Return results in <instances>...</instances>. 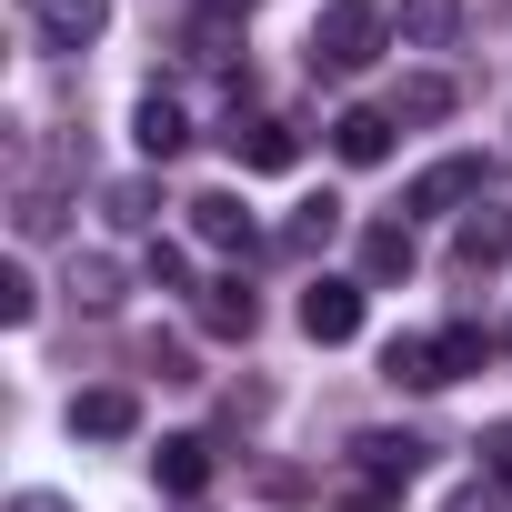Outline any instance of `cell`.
Masks as SVG:
<instances>
[{"instance_id":"277c9868","label":"cell","mask_w":512,"mask_h":512,"mask_svg":"<svg viewBox=\"0 0 512 512\" xmlns=\"http://www.w3.org/2000/svg\"><path fill=\"white\" fill-rule=\"evenodd\" d=\"M352 462H362V492H382V502H392V492L432 462V442H422V432H362V442H352Z\"/></svg>"},{"instance_id":"9a60e30c","label":"cell","mask_w":512,"mask_h":512,"mask_svg":"<svg viewBox=\"0 0 512 512\" xmlns=\"http://www.w3.org/2000/svg\"><path fill=\"white\" fill-rule=\"evenodd\" d=\"M412 262H422V251H412V221H372V231H362V282H412Z\"/></svg>"},{"instance_id":"3957f363","label":"cell","mask_w":512,"mask_h":512,"mask_svg":"<svg viewBox=\"0 0 512 512\" xmlns=\"http://www.w3.org/2000/svg\"><path fill=\"white\" fill-rule=\"evenodd\" d=\"M462 201H482V151H442V161L402 191V221H412V211L432 221V211H462Z\"/></svg>"},{"instance_id":"5bb4252c","label":"cell","mask_w":512,"mask_h":512,"mask_svg":"<svg viewBox=\"0 0 512 512\" xmlns=\"http://www.w3.org/2000/svg\"><path fill=\"white\" fill-rule=\"evenodd\" d=\"M392 41H412V51H452V41H462V0H402V11H392Z\"/></svg>"},{"instance_id":"5b68a950","label":"cell","mask_w":512,"mask_h":512,"mask_svg":"<svg viewBox=\"0 0 512 512\" xmlns=\"http://www.w3.org/2000/svg\"><path fill=\"white\" fill-rule=\"evenodd\" d=\"M221 141H231V161H241V171H292V161H302V131H292V121H262V111H251V121L231 111V121H221Z\"/></svg>"},{"instance_id":"7c38bea8","label":"cell","mask_w":512,"mask_h":512,"mask_svg":"<svg viewBox=\"0 0 512 512\" xmlns=\"http://www.w3.org/2000/svg\"><path fill=\"white\" fill-rule=\"evenodd\" d=\"M392 131H402L392 111H342V121H332V151H342L352 171H382V161H392Z\"/></svg>"},{"instance_id":"7a4b0ae2","label":"cell","mask_w":512,"mask_h":512,"mask_svg":"<svg viewBox=\"0 0 512 512\" xmlns=\"http://www.w3.org/2000/svg\"><path fill=\"white\" fill-rule=\"evenodd\" d=\"M502 262H512V201H472L462 231H452V272L482 282V272H502Z\"/></svg>"},{"instance_id":"4fadbf2b","label":"cell","mask_w":512,"mask_h":512,"mask_svg":"<svg viewBox=\"0 0 512 512\" xmlns=\"http://www.w3.org/2000/svg\"><path fill=\"white\" fill-rule=\"evenodd\" d=\"M111 0H41V51H91Z\"/></svg>"},{"instance_id":"52a82bcc","label":"cell","mask_w":512,"mask_h":512,"mask_svg":"<svg viewBox=\"0 0 512 512\" xmlns=\"http://www.w3.org/2000/svg\"><path fill=\"white\" fill-rule=\"evenodd\" d=\"M302 332H312V342H352V332H362V282H332V272L302 282Z\"/></svg>"},{"instance_id":"603a6c76","label":"cell","mask_w":512,"mask_h":512,"mask_svg":"<svg viewBox=\"0 0 512 512\" xmlns=\"http://www.w3.org/2000/svg\"><path fill=\"white\" fill-rule=\"evenodd\" d=\"M31 312H41V282H31V272L11 262V272H0V322H11V332H21Z\"/></svg>"},{"instance_id":"7402d4cb","label":"cell","mask_w":512,"mask_h":512,"mask_svg":"<svg viewBox=\"0 0 512 512\" xmlns=\"http://www.w3.org/2000/svg\"><path fill=\"white\" fill-rule=\"evenodd\" d=\"M442 362H452V382H462V372H482V362H492V332L452 322V332H442Z\"/></svg>"},{"instance_id":"8fae6325","label":"cell","mask_w":512,"mask_h":512,"mask_svg":"<svg viewBox=\"0 0 512 512\" xmlns=\"http://www.w3.org/2000/svg\"><path fill=\"white\" fill-rule=\"evenodd\" d=\"M131 141H141L151 161H181V151H191V121H181V101H171V91H141V111H131Z\"/></svg>"},{"instance_id":"83f0119b","label":"cell","mask_w":512,"mask_h":512,"mask_svg":"<svg viewBox=\"0 0 512 512\" xmlns=\"http://www.w3.org/2000/svg\"><path fill=\"white\" fill-rule=\"evenodd\" d=\"M502 342H512V332H502Z\"/></svg>"},{"instance_id":"8992f818","label":"cell","mask_w":512,"mask_h":512,"mask_svg":"<svg viewBox=\"0 0 512 512\" xmlns=\"http://www.w3.org/2000/svg\"><path fill=\"white\" fill-rule=\"evenodd\" d=\"M191 322L211 342H251V332H262V302H251V282H201L191 292Z\"/></svg>"},{"instance_id":"2e32d148","label":"cell","mask_w":512,"mask_h":512,"mask_svg":"<svg viewBox=\"0 0 512 512\" xmlns=\"http://www.w3.org/2000/svg\"><path fill=\"white\" fill-rule=\"evenodd\" d=\"M71 302L101 322V312H121V262H111V251H81V262H71Z\"/></svg>"},{"instance_id":"44dd1931","label":"cell","mask_w":512,"mask_h":512,"mask_svg":"<svg viewBox=\"0 0 512 512\" xmlns=\"http://www.w3.org/2000/svg\"><path fill=\"white\" fill-rule=\"evenodd\" d=\"M332 231H342V201H302L292 231H282V251H332Z\"/></svg>"},{"instance_id":"d6986e66","label":"cell","mask_w":512,"mask_h":512,"mask_svg":"<svg viewBox=\"0 0 512 512\" xmlns=\"http://www.w3.org/2000/svg\"><path fill=\"white\" fill-rule=\"evenodd\" d=\"M101 211H111L121 231H151V221H161V181H151V171H131V181H111V191H101Z\"/></svg>"},{"instance_id":"9c48e42d","label":"cell","mask_w":512,"mask_h":512,"mask_svg":"<svg viewBox=\"0 0 512 512\" xmlns=\"http://www.w3.org/2000/svg\"><path fill=\"white\" fill-rule=\"evenodd\" d=\"M71 432H81V442H131V432H141V402H131L121 382H91V392L71 402Z\"/></svg>"},{"instance_id":"d4e9b609","label":"cell","mask_w":512,"mask_h":512,"mask_svg":"<svg viewBox=\"0 0 512 512\" xmlns=\"http://www.w3.org/2000/svg\"><path fill=\"white\" fill-rule=\"evenodd\" d=\"M151 372H161V382H201V372H191V352H181V342H151Z\"/></svg>"},{"instance_id":"e0dca14e","label":"cell","mask_w":512,"mask_h":512,"mask_svg":"<svg viewBox=\"0 0 512 512\" xmlns=\"http://www.w3.org/2000/svg\"><path fill=\"white\" fill-rule=\"evenodd\" d=\"M452 101H462V91H452L442 71H402V91H392V121H452Z\"/></svg>"},{"instance_id":"30bf717a","label":"cell","mask_w":512,"mask_h":512,"mask_svg":"<svg viewBox=\"0 0 512 512\" xmlns=\"http://www.w3.org/2000/svg\"><path fill=\"white\" fill-rule=\"evenodd\" d=\"M191 241H201V251H251L262 231H251L241 191H201V201H191Z\"/></svg>"},{"instance_id":"4316f807","label":"cell","mask_w":512,"mask_h":512,"mask_svg":"<svg viewBox=\"0 0 512 512\" xmlns=\"http://www.w3.org/2000/svg\"><path fill=\"white\" fill-rule=\"evenodd\" d=\"M11 512H71V502H61V492H21Z\"/></svg>"},{"instance_id":"484cf974","label":"cell","mask_w":512,"mask_h":512,"mask_svg":"<svg viewBox=\"0 0 512 512\" xmlns=\"http://www.w3.org/2000/svg\"><path fill=\"white\" fill-rule=\"evenodd\" d=\"M482 462H492V472H502V492H512V422H492V432H482Z\"/></svg>"},{"instance_id":"6da1fadb","label":"cell","mask_w":512,"mask_h":512,"mask_svg":"<svg viewBox=\"0 0 512 512\" xmlns=\"http://www.w3.org/2000/svg\"><path fill=\"white\" fill-rule=\"evenodd\" d=\"M382 41H392V11H382V0H322V21H312V71H322V81H352V71L382 61Z\"/></svg>"},{"instance_id":"ac0fdd59","label":"cell","mask_w":512,"mask_h":512,"mask_svg":"<svg viewBox=\"0 0 512 512\" xmlns=\"http://www.w3.org/2000/svg\"><path fill=\"white\" fill-rule=\"evenodd\" d=\"M151 472H161V492H201V482H211V442H201V432H181V442H161V452H151Z\"/></svg>"},{"instance_id":"cb8c5ba5","label":"cell","mask_w":512,"mask_h":512,"mask_svg":"<svg viewBox=\"0 0 512 512\" xmlns=\"http://www.w3.org/2000/svg\"><path fill=\"white\" fill-rule=\"evenodd\" d=\"M151 292H191V251H171V241H151Z\"/></svg>"},{"instance_id":"ffe728a7","label":"cell","mask_w":512,"mask_h":512,"mask_svg":"<svg viewBox=\"0 0 512 512\" xmlns=\"http://www.w3.org/2000/svg\"><path fill=\"white\" fill-rule=\"evenodd\" d=\"M11 231H21V241H51V231H61V191H51V181H21V201H11Z\"/></svg>"},{"instance_id":"ba28073f","label":"cell","mask_w":512,"mask_h":512,"mask_svg":"<svg viewBox=\"0 0 512 512\" xmlns=\"http://www.w3.org/2000/svg\"><path fill=\"white\" fill-rule=\"evenodd\" d=\"M382 382H402V392H442V382H452L442 332H402V342H382Z\"/></svg>"}]
</instances>
